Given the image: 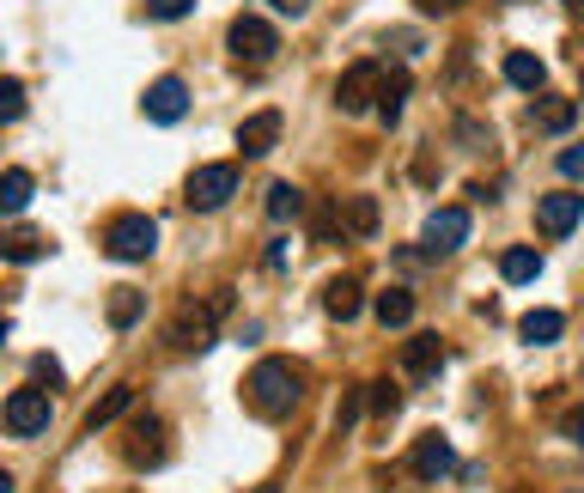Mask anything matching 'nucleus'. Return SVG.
<instances>
[{
	"instance_id": "obj_1",
	"label": "nucleus",
	"mask_w": 584,
	"mask_h": 493,
	"mask_svg": "<svg viewBox=\"0 0 584 493\" xmlns=\"http://www.w3.org/2000/svg\"><path fill=\"white\" fill-rule=\"evenodd\" d=\"M298 396H305V372H298L293 359H263V366L244 378V402H250V414H263V421L293 414Z\"/></svg>"
},
{
	"instance_id": "obj_2",
	"label": "nucleus",
	"mask_w": 584,
	"mask_h": 493,
	"mask_svg": "<svg viewBox=\"0 0 584 493\" xmlns=\"http://www.w3.org/2000/svg\"><path fill=\"white\" fill-rule=\"evenodd\" d=\"M226 310H231V293H226V287H219L214 298H201V305L189 298V305L171 317V342H177V347H195V354H201V347H214L219 317H226Z\"/></svg>"
},
{
	"instance_id": "obj_3",
	"label": "nucleus",
	"mask_w": 584,
	"mask_h": 493,
	"mask_svg": "<svg viewBox=\"0 0 584 493\" xmlns=\"http://www.w3.org/2000/svg\"><path fill=\"white\" fill-rule=\"evenodd\" d=\"M103 250H110L116 263H147V256L159 250V219H147V214L110 219V231H103Z\"/></svg>"
},
{
	"instance_id": "obj_4",
	"label": "nucleus",
	"mask_w": 584,
	"mask_h": 493,
	"mask_svg": "<svg viewBox=\"0 0 584 493\" xmlns=\"http://www.w3.org/2000/svg\"><path fill=\"white\" fill-rule=\"evenodd\" d=\"M238 184H244L238 165H201V171L189 177L184 201L195 207V214H214V207H226L231 196H238Z\"/></svg>"
},
{
	"instance_id": "obj_5",
	"label": "nucleus",
	"mask_w": 584,
	"mask_h": 493,
	"mask_svg": "<svg viewBox=\"0 0 584 493\" xmlns=\"http://www.w3.org/2000/svg\"><path fill=\"white\" fill-rule=\"evenodd\" d=\"M420 244H426V256H457L469 244V207H433Z\"/></svg>"
},
{
	"instance_id": "obj_6",
	"label": "nucleus",
	"mask_w": 584,
	"mask_h": 493,
	"mask_svg": "<svg viewBox=\"0 0 584 493\" xmlns=\"http://www.w3.org/2000/svg\"><path fill=\"white\" fill-rule=\"evenodd\" d=\"M378 92H384V73L372 68V61H354V68L335 80V103H342L347 116H366V110H378Z\"/></svg>"
},
{
	"instance_id": "obj_7",
	"label": "nucleus",
	"mask_w": 584,
	"mask_h": 493,
	"mask_svg": "<svg viewBox=\"0 0 584 493\" xmlns=\"http://www.w3.org/2000/svg\"><path fill=\"white\" fill-rule=\"evenodd\" d=\"M165 421H152V414H135L128 421V438H122V457L135 463V470H152V463H165Z\"/></svg>"
},
{
	"instance_id": "obj_8",
	"label": "nucleus",
	"mask_w": 584,
	"mask_h": 493,
	"mask_svg": "<svg viewBox=\"0 0 584 493\" xmlns=\"http://www.w3.org/2000/svg\"><path fill=\"white\" fill-rule=\"evenodd\" d=\"M7 433L12 438H37V433H49V396L43 391H12L7 396Z\"/></svg>"
},
{
	"instance_id": "obj_9",
	"label": "nucleus",
	"mask_w": 584,
	"mask_h": 493,
	"mask_svg": "<svg viewBox=\"0 0 584 493\" xmlns=\"http://www.w3.org/2000/svg\"><path fill=\"white\" fill-rule=\"evenodd\" d=\"M140 110H147V122H184L189 116V86L177 80V73H165V80H152L147 92H140Z\"/></svg>"
},
{
	"instance_id": "obj_10",
	"label": "nucleus",
	"mask_w": 584,
	"mask_h": 493,
	"mask_svg": "<svg viewBox=\"0 0 584 493\" xmlns=\"http://www.w3.org/2000/svg\"><path fill=\"white\" fill-rule=\"evenodd\" d=\"M438 372H445V342H438V335H408V342H402V378L433 384Z\"/></svg>"
},
{
	"instance_id": "obj_11",
	"label": "nucleus",
	"mask_w": 584,
	"mask_h": 493,
	"mask_svg": "<svg viewBox=\"0 0 584 493\" xmlns=\"http://www.w3.org/2000/svg\"><path fill=\"white\" fill-rule=\"evenodd\" d=\"M226 43H231V56L238 61H268L280 49V37H275V24L268 19H231Z\"/></svg>"
},
{
	"instance_id": "obj_12",
	"label": "nucleus",
	"mask_w": 584,
	"mask_h": 493,
	"mask_svg": "<svg viewBox=\"0 0 584 493\" xmlns=\"http://www.w3.org/2000/svg\"><path fill=\"white\" fill-rule=\"evenodd\" d=\"M578 219H584V196H578V189H554V196L536 201V226L548 231V238H566Z\"/></svg>"
},
{
	"instance_id": "obj_13",
	"label": "nucleus",
	"mask_w": 584,
	"mask_h": 493,
	"mask_svg": "<svg viewBox=\"0 0 584 493\" xmlns=\"http://www.w3.org/2000/svg\"><path fill=\"white\" fill-rule=\"evenodd\" d=\"M275 140H280V110H256V116H244V122H238V152H244V159L275 152Z\"/></svg>"
},
{
	"instance_id": "obj_14",
	"label": "nucleus",
	"mask_w": 584,
	"mask_h": 493,
	"mask_svg": "<svg viewBox=\"0 0 584 493\" xmlns=\"http://www.w3.org/2000/svg\"><path fill=\"white\" fill-rule=\"evenodd\" d=\"M451 463H457V457H451V445H445L438 433H420V438H414L408 470L420 475V482H438V475H451Z\"/></svg>"
},
{
	"instance_id": "obj_15",
	"label": "nucleus",
	"mask_w": 584,
	"mask_h": 493,
	"mask_svg": "<svg viewBox=\"0 0 584 493\" xmlns=\"http://www.w3.org/2000/svg\"><path fill=\"white\" fill-rule=\"evenodd\" d=\"M128 408H135V384H110V391H103L92 408H86V433H103V426H116Z\"/></svg>"
},
{
	"instance_id": "obj_16",
	"label": "nucleus",
	"mask_w": 584,
	"mask_h": 493,
	"mask_svg": "<svg viewBox=\"0 0 584 493\" xmlns=\"http://www.w3.org/2000/svg\"><path fill=\"white\" fill-rule=\"evenodd\" d=\"M359 305H366V293H359L354 275H342V280H329V287H323V310H329L335 323H354Z\"/></svg>"
},
{
	"instance_id": "obj_17",
	"label": "nucleus",
	"mask_w": 584,
	"mask_h": 493,
	"mask_svg": "<svg viewBox=\"0 0 584 493\" xmlns=\"http://www.w3.org/2000/svg\"><path fill=\"white\" fill-rule=\"evenodd\" d=\"M342 231L347 238H378V196H347L342 201Z\"/></svg>"
},
{
	"instance_id": "obj_18",
	"label": "nucleus",
	"mask_w": 584,
	"mask_h": 493,
	"mask_svg": "<svg viewBox=\"0 0 584 493\" xmlns=\"http://www.w3.org/2000/svg\"><path fill=\"white\" fill-rule=\"evenodd\" d=\"M0 256H7V263H37V256H49V238L31 226H12L7 238H0Z\"/></svg>"
},
{
	"instance_id": "obj_19",
	"label": "nucleus",
	"mask_w": 584,
	"mask_h": 493,
	"mask_svg": "<svg viewBox=\"0 0 584 493\" xmlns=\"http://www.w3.org/2000/svg\"><path fill=\"white\" fill-rule=\"evenodd\" d=\"M378 323L384 329H408L414 323V293L408 287H384L378 293Z\"/></svg>"
},
{
	"instance_id": "obj_20",
	"label": "nucleus",
	"mask_w": 584,
	"mask_h": 493,
	"mask_svg": "<svg viewBox=\"0 0 584 493\" xmlns=\"http://www.w3.org/2000/svg\"><path fill=\"white\" fill-rule=\"evenodd\" d=\"M505 80H512L517 92H542V80H548V68H542L536 56H524V49H512V56H505Z\"/></svg>"
},
{
	"instance_id": "obj_21",
	"label": "nucleus",
	"mask_w": 584,
	"mask_h": 493,
	"mask_svg": "<svg viewBox=\"0 0 584 493\" xmlns=\"http://www.w3.org/2000/svg\"><path fill=\"white\" fill-rule=\"evenodd\" d=\"M561 329H566V317H561V310H529V317L517 323V335H524L529 347H548V342H561Z\"/></svg>"
},
{
	"instance_id": "obj_22",
	"label": "nucleus",
	"mask_w": 584,
	"mask_h": 493,
	"mask_svg": "<svg viewBox=\"0 0 584 493\" xmlns=\"http://www.w3.org/2000/svg\"><path fill=\"white\" fill-rule=\"evenodd\" d=\"M268 219H275V226L305 219V189L298 184H268Z\"/></svg>"
},
{
	"instance_id": "obj_23",
	"label": "nucleus",
	"mask_w": 584,
	"mask_h": 493,
	"mask_svg": "<svg viewBox=\"0 0 584 493\" xmlns=\"http://www.w3.org/2000/svg\"><path fill=\"white\" fill-rule=\"evenodd\" d=\"M573 122H578V103L573 98H542L536 103V128H542V135H566Z\"/></svg>"
},
{
	"instance_id": "obj_24",
	"label": "nucleus",
	"mask_w": 584,
	"mask_h": 493,
	"mask_svg": "<svg viewBox=\"0 0 584 493\" xmlns=\"http://www.w3.org/2000/svg\"><path fill=\"white\" fill-rule=\"evenodd\" d=\"M499 275L512 280V287H529V280L542 275V250H524V244H517V250H505L499 256Z\"/></svg>"
},
{
	"instance_id": "obj_25",
	"label": "nucleus",
	"mask_w": 584,
	"mask_h": 493,
	"mask_svg": "<svg viewBox=\"0 0 584 493\" xmlns=\"http://www.w3.org/2000/svg\"><path fill=\"white\" fill-rule=\"evenodd\" d=\"M24 201H31V171H0V214H24Z\"/></svg>"
},
{
	"instance_id": "obj_26",
	"label": "nucleus",
	"mask_w": 584,
	"mask_h": 493,
	"mask_svg": "<svg viewBox=\"0 0 584 493\" xmlns=\"http://www.w3.org/2000/svg\"><path fill=\"white\" fill-rule=\"evenodd\" d=\"M402 103H408V73H384V92H378V116L384 122H402Z\"/></svg>"
},
{
	"instance_id": "obj_27",
	"label": "nucleus",
	"mask_w": 584,
	"mask_h": 493,
	"mask_svg": "<svg viewBox=\"0 0 584 493\" xmlns=\"http://www.w3.org/2000/svg\"><path fill=\"white\" fill-rule=\"evenodd\" d=\"M140 310H147V293H140V287H116L110 293V323H116V329H128Z\"/></svg>"
},
{
	"instance_id": "obj_28",
	"label": "nucleus",
	"mask_w": 584,
	"mask_h": 493,
	"mask_svg": "<svg viewBox=\"0 0 584 493\" xmlns=\"http://www.w3.org/2000/svg\"><path fill=\"white\" fill-rule=\"evenodd\" d=\"M396 408H402V391H396L389 378H378V384H372V414H378V421H389Z\"/></svg>"
},
{
	"instance_id": "obj_29",
	"label": "nucleus",
	"mask_w": 584,
	"mask_h": 493,
	"mask_svg": "<svg viewBox=\"0 0 584 493\" xmlns=\"http://www.w3.org/2000/svg\"><path fill=\"white\" fill-rule=\"evenodd\" d=\"M19 116H24V86L0 80V122H19Z\"/></svg>"
},
{
	"instance_id": "obj_30",
	"label": "nucleus",
	"mask_w": 584,
	"mask_h": 493,
	"mask_svg": "<svg viewBox=\"0 0 584 493\" xmlns=\"http://www.w3.org/2000/svg\"><path fill=\"white\" fill-rule=\"evenodd\" d=\"M147 12H152V19H165V24H171V19H189V12H195V0H147Z\"/></svg>"
},
{
	"instance_id": "obj_31",
	"label": "nucleus",
	"mask_w": 584,
	"mask_h": 493,
	"mask_svg": "<svg viewBox=\"0 0 584 493\" xmlns=\"http://www.w3.org/2000/svg\"><path fill=\"white\" fill-rule=\"evenodd\" d=\"M561 177H573V184L584 177V140H578V147H566V152H561Z\"/></svg>"
},
{
	"instance_id": "obj_32",
	"label": "nucleus",
	"mask_w": 584,
	"mask_h": 493,
	"mask_svg": "<svg viewBox=\"0 0 584 493\" xmlns=\"http://www.w3.org/2000/svg\"><path fill=\"white\" fill-rule=\"evenodd\" d=\"M359 408H366V391H347V402H342V426H354Z\"/></svg>"
},
{
	"instance_id": "obj_33",
	"label": "nucleus",
	"mask_w": 584,
	"mask_h": 493,
	"mask_svg": "<svg viewBox=\"0 0 584 493\" xmlns=\"http://www.w3.org/2000/svg\"><path fill=\"white\" fill-rule=\"evenodd\" d=\"M31 372H37V378H49V384H61V366H56L49 354H37V359H31Z\"/></svg>"
},
{
	"instance_id": "obj_34",
	"label": "nucleus",
	"mask_w": 584,
	"mask_h": 493,
	"mask_svg": "<svg viewBox=\"0 0 584 493\" xmlns=\"http://www.w3.org/2000/svg\"><path fill=\"white\" fill-rule=\"evenodd\" d=\"M268 7H275V12H293V19H305V12H310V0H268Z\"/></svg>"
},
{
	"instance_id": "obj_35",
	"label": "nucleus",
	"mask_w": 584,
	"mask_h": 493,
	"mask_svg": "<svg viewBox=\"0 0 584 493\" xmlns=\"http://www.w3.org/2000/svg\"><path fill=\"white\" fill-rule=\"evenodd\" d=\"M414 7H420V12H457L463 0H414Z\"/></svg>"
},
{
	"instance_id": "obj_36",
	"label": "nucleus",
	"mask_w": 584,
	"mask_h": 493,
	"mask_svg": "<svg viewBox=\"0 0 584 493\" xmlns=\"http://www.w3.org/2000/svg\"><path fill=\"white\" fill-rule=\"evenodd\" d=\"M566 433H573V445H578V451H584V408H578V414H573V426H566Z\"/></svg>"
},
{
	"instance_id": "obj_37",
	"label": "nucleus",
	"mask_w": 584,
	"mask_h": 493,
	"mask_svg": "<svg viewBox=\"0 0 584 493\" xmlns=\"http://www.w3.org/2000/svg\"><path fill=\"white\" fill-rule=\"evenodd\" d=\"M561 7H566V12H584V0H561Z\"/></svg>"
},
{
	"instance_id": "obj_38",
	"label": "nucleus",
	"mask_w": 584,
	"mask_h": 493,
	"mask_svg": "<svg viewBox=\"0 0 584 493\" xmlns=\"http://www.w3.org/2000/svg\"><path fill=\"white\" fill-rule=\"evenodd\" d=\"M578 92H584V80H578Z\"/></svg>"
},
{
	"instance_id": "obj_39",
	"label": "nucleus",
	"mask_w": 584,
	"mask_h": 493,
	"mask_svg": "<svg viewBox=\"0 0 584 493\" xmlns=\"http://www.w3.org/2000/svg\"><path fill=\"white\" fill-rule=\"evenodd\" d=\"M573 493H584V487H573Z\"/></svg>"
}]
</instances>
